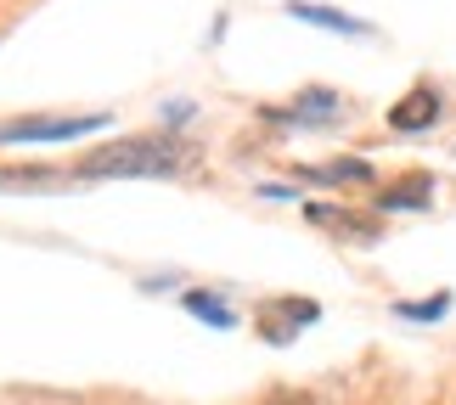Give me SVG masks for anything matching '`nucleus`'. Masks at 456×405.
I'll return each instance as SVG.
<instances>
[{
    "mask_svg": "<svg viewBox=\"0 0 456 405\" xmlns=\"http://www.w3.org/2000/svg\"><path fill=\"white\" fill-rule=\"evenodd\" d=\"M181 169V147L175 141H158V135H135V141H118V147H102L79 164V174H175Z\"/></svg>",
    "mask_w": 456,
    "mask_h": 405,
    "instance_id": "nucleus-1",
    "label": "nucleus"
},
{
    "mask_svg": "<svg viewBox=\"0 0 456 405\" xmlns=\"http://www.w3.org/2000/svg\"><path fill=\"white\" fill-rule=\"evenodd\" d=\"M91 130H108V113H79V118H12L0 125V141L17 147V141H74V135H91Z\"/></svg>",
    "mask_w": 456,
    "mask_h": 405,
    "instance_id": "nucleus-2",
    "label": "nucleus"
},
{
    "mask_svg": "<svg viewBox=\"0 0 456 405\" xmlns=\"http://www.w3.org/2000/svg\"><path fill=\"white\" fill-rule=\"evenodd\" d=\"M434 118H440V96L428 91V85H417V91H406L389 108V130H400V135H417V130H428Z\"/></svg>",
    "mask_w": 456,
    "mask_h": 405,
    "instance_id": "nucleus-3",
    "label": "nucleus"
},
{
    "mask_svg": "<svg viewBox=\"0 0 456 405\" xmlns=\"http://www.w3.org/2000/svg\"><path fill=\"white\" fill-rule=\"evenodd\" d=\"M315 321V304L310 298H282V304H265L259 310V332H265L271 344H288L293 327H310Z\"/></svg>",
    "mask_w": 456,
    "mask_h": 405,
    "instance_id": "nucleus-4",
    "label": "nucleus"
},
{
    "mask_svg": "<svg viewBox=\"0 0 456 405\" xmlns=\"http://www.w3.org/2000/svg\"><path fill=\"white\" fill-rule=\"evenodd\" d=\"M428 198H434V174L411 169V174H400V181H389L378 191V208H428Z\"/></svg>",
    "mask_w": 456,
    "mask_h": 405,
    "instance_id": "nucleus-5",
    "label": "nucleus"
},
{
    "mask_svg": "<svg viewBox=\"0 0 456 405\" xmlns=\"http://www.w3.org/2000/svg\"><path fill=\"white\" fill-rule=\"evenodd\" d=\"M332 113H338V96H332V91H305L288 113L265 108V118H288V125H322V118H332Z\"/></svg>",
    "mask_w": 456,
    "mask_h": 405,
    "instance_id": "nucleus-6",
    "label": "nucleus"
},
{
    "mask_svg": "<svg viewBox=\"0 0 456 405\" xmlns=\"http://www.w3.org/2000/svg\"><path fill=\"white\" fill-rule=\"evenodd\" d=\"M305 215H310L315 225H327V231H344V237H355V242H372V237H378V220H361V215H344V208H338V215H332V208H327V203H310V208H305Z\"/></svg>",
    "mask_w": 456,
    "mask_h": 405,
    "instance_id": "nucleus-7",
    "label": "nucleus"
},
{
    "mask_svg": "<svg viewBox=\"0 0 456 405\" xmlns=\"http://www.w3.org/2000/svg\"><path fill=\"white\" fill-rule=\"evenodd\" d=\"M288 12H293V17H310V23H322V28H338V34H366L361 17H344V12H332V6H310V0H293Z\"/></svg>",
    "mask_w": 456,
    "mask_h": 405,
    "instance_id": "nucleus-8",
    "label": "nucleus"
},
{
    "mask_svg": "<svg viewBox=\"0 0 456 405\" xmlns=\"http://www.w3.org/2000/svg\"><path fill=\"white\" fill-rule=\"evenodd\" d=\"M181 304H186L191 315H198V321H208V327H220V332H225V327H237V315H232V310H225V304H220V298H215V293H186V298H181Z\"/></svg>",
    "mask_w": 456,
    "mask_h": 405,
    "instance_id": "nucleus-9",
    "label": "nucleus"
},
{
    "mask_svg": "<svg viewBox=\"0 0 456 405\" xmlns=\"http://www.w3.org/2000/svg\"><path fill=\"white\" fill-rule=\"evenodd\" d=\"M310 181H372V164L366 158H344L332 169H310Z\"/></svg>",
    "mask_w": 456,
    "mask_h": 405,
    "instance_id": "nucleus-10",
    "label": "nucleus"
},
{
    "mask_svg": "<svg viewBox=\"0 0 456 405\" xmlns=\"http://www.w3.org/2000/svg\"><path fill=\"white\" fill-rule=\"evenodd\" d=\"M445 310H451V293H440V298H428V304H400V315H406V321H440Z\"/></svg>",
    "mask_w": 456,
    "mask_h": 405,
    "instance_id": "nucleus-11",
    "label": "nucleus"
},
{
    "mask_svg": "<svg viewBox=\"0 0 456 405\" xmlns=\"http://www.w3.org/2000/svg\"><path fill=\"white\" fill-rule=\"evenodd\" d=\"M271 405H310L305 394H282V400H271Z\"/></svg>",
    "mask_w": 456,
    "mask_h": 405,
    "instance_id": "nucleus-12",
    "label": "nucleus"
}]
</instances>
